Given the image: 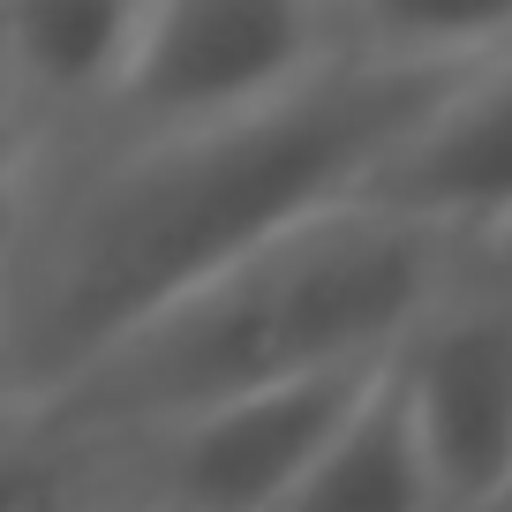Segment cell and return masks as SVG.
I'll return each mask as SVG.
<instances>
[{"instance_id": "obj_1", "label": "cell", "mask_w": 512, "mask_h": 512, "mask_svg": "<svg viewBox=\"0 0 512 512\" xmlns=\"http://www.w3.org/2000/svg\"><path fill=\"white\" fill-rule=\"evenodd\" d=\"M467 76L475 68L384 61L354 38V61L294 106L16 174L0 249V415L61 400L196 287L362 204L384 159Z\"/></svg>"}, {"instance_id": "obj_2", "label": "cell", "mask_w": 512, "mask_h": 512, "mask_svg": "<svg viewBox=\"0 0 512 512\" xmlns=\"http://www.w3.org/2000/svg\"><path fill=\"white\" fill-rule=\"evenodd\" d=\"M467 256L475 249L430 226L347 204L234 264L226 279L196 287L144 332H128L61 400L8 422H53L98 445H144L159 430H181L211 407L256 400L279 384L384 369L400 362V347Z\"/></svg>"}, {"instance_id": "obj_3", "label": "cell", "mask_w": 512, "mask_h": 512, "mask_svg": "<svg viewBox=\"0 0 512 512\" xmlns=\"http://www.w3.org/2000/svg\"><path fill=\"white\" fill-rule=\"evenodd\" d=\"M347 61H354L347 0H151L128 91L83 151L256 121V113L317 91Z\"/></svg>"}, {"instance_id": "obj_4", "label": "cell", "mask_w": 512, "mask_h": 512, "mask_svg": "<svg viewBox=\"0 0 512 512\" xmlns=\"http://www.w3.org/2000/svg\"><path fill=\"white\" fill-rule=\"evenodd\" d=\"M445 512H482L512 475V249H475L392 362Z\"/></svg>"}, {"instance_id": "obj_5", "label": "cell", "mask_w": 512, "mask_h": 512, "mask_svg": "<svg viewBox=\"0 0 512 512\" xmlns=\"http://www.w3.org/2000/svg\"><path fill=\"white\" fill-rule=\"evenodd\" d=\"M384 369L279 384V392H256V400L211 407V415L181 422V430H159L144 445H113L121 490L159 512H279L287 490L369 407Z\"/></svg>"}, {"instance_id": "obj_6", "label": "cell", "mask_w": 512, "mask_h": 512, "mask_svg": "<svg viewBox=\"0 0 512 512\" xmlns=\"http://www.w3.org/2000/svg\"><path fill=\"white\" fill-rule=\"evenodd\" d=\"M151 0H16L0 16V121L8 174L68 159L113 121L144 46Z\"/></svg>"}, {"instance_id": "obj_7", "label": "cell", "mask_w": 512, "mask_h": 512, "mask_svg": "<svg viewBox=\"0 0 512 512\" xmlns=\"http://www.w3.org/2000/svg\"><path fill=\"white\" fill-rule=\"evenodd\" d=\"M362 204L460 249H512V46L384 159Z\"/></svg>"}, {"instance_id": "obj_8", "label": "cell", "mask_w": 512, "mask_h": 512, "mask_svg": "<svg viewBox=\"0 0 512 512\" xmlns=\"http://www.w3.org/2000/svg\"><path fill=\"white\" fill-rule=\"evenodd\" d=\"M279 512H445L392 369H384V384L369 392V407L339 430V445L287 490Z\"/></svg>"}, {"instance_id": "obj_9", "label": "cell", "mask_w": 512, "mask_h": 512, "mask_svg": "<svg viewBox=\"0 0 512 512\" xmlns=\"http://www.w3.org/2000/svg\"><path fill=\"white\" fill-rule=\"evenodd\" d=\"M482 512H512V475H505V490H497V497H490Z\"/></svg>"}, {"instance_id": "obj_10", "label": "cell", "mask_w": 512, "mask_h": 512, "mask_svg": "<svg viewBox=\"0 0 512 512\" xmlns=\"http://www.w3.org/2000/svg\"><path fill=\"white\" fill-rule=\"evenodd\" d=\"M113 512H159V505H144V497H128V490H121V505H113Z\"/></svg>"}]
</instances>
